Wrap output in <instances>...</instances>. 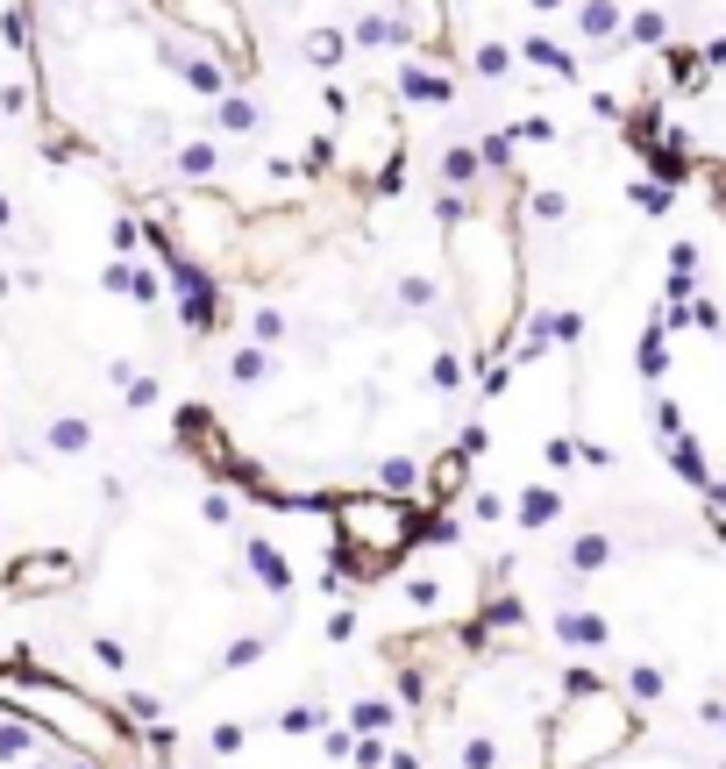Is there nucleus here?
I'll use <instances>...</instances> for the list:
<instances>
[{
	"mask_svg": "<svg viewBox=\"0 0 726 769\" xmlns=\"http://www.w3.org/2000/svg\"><path fill=\"white\" fill-rule=\"evenodd\" d=\"M392 94L414 100V108H449V100H457V79H449L442 65H428V57H414V65H399Z\"/></svg>",
	"mask_w": 726,
	"mask_h": 769,
	"instance_id": "nucleus-14",
	"label": "nucleus"
},
{
	"mask_svg": "<svg viewBox=\"0 0 726 769\" xmlns=\"http://www.w3.org/2000/svg\"><path fill=\"white\" fill-rule=\"evenodd\" d=\"M399 598H406V613H442V578H428V570H420V578L399 584Z\"/></svg>",
	"mask_w": 726,
	"mask_h": 769,
	"instance_id": "nucleus-34",
	"label": "nucleus"
},
{
	"mask_svg": "<svg viewBox=\"0 0 726 769\" xmlns=\"http://www.w3.org/2000/svg\"><path fill=\"white\" fill-rule=\"evenodd\" d=\"M157 14L172 29H186L193 43H207L215 57H229L242 79H256V36L242 22V0H157Z\"/></svg>",
	"mask_w": 726,
	"mask_h": 769,
	"instance_id": "nucleus-5",
	"label": "nucleus"
},
{
	"mask_svg": "<svg viewBox=\"0 0 726 769\" xmlns=\"http://www.w3.org/2000/svg\"><path fill=\"white\" fill-rule=\"evenodd\" d=\"M662 463H670L676 485H691V492H713V485H719V471H713V457H705L698 435H676V442H662Z\"/></svg>",
	"mask_w": 726,
	"mask_h": 769,
	"instance_id": "nucleus-18",
	"label": "nucleus"
},
{
	"mask_svg": "<svg viewBox=\"0 0 726 769\" xmlns=\"http://www.w3.org/2000/svg\"><path fill=\"white\" fill-rule=\"evenodd\" d=\"M314 243H321V221H314L307 207H285V215H250L235 271H242V278H271V271H293Z\"/></svg>",
	"mask_w": 726,
	"mask_h": 769,
	"instance_id": "nucleus-6",
	"label": "nucleus"
},
{
	"mask_svg": "<svg viewBox=\"0 0 726 769\" xmlns=\"http://www.w3.org/2000/svg\"><path fill=\"white\" fill-rule=\"evenodd\" d=\"M549 635L556 648H570V656H598V648H613V620H605L598 606H556V620H549Z\"/></svg>",
	"mask_w": 726,
	"mask_h": 769,
	"instance_id": "nucleus-7",
	"label": "nucleus"
},
{
	"mask_svg": "<svg viewBox=\"0 0 726 769\" xmlns=\"http://www.w3.org/2000/svg\"><path fill=\"white\" fill-rule=\"evenodd\" d=\"M520 65L549 72V79H563V86H570V79H584V65H578V57H570L556 36H527V43H520Z\"/></svg>",
	"mask_w": 726,
	"mask_h": 769,
	"instance_id": "nucleus-21",
	"label": "nucleus"
},
{
	"mask_svg": "<svg viewBox=\"0 0 726 769\" xmlns=\"http://www.w3.org/2000/svg\"><path fill=\"white\" fill-rule=\"evenodd\" d=\"M527 8H535V14H556V8H570V0H527Z\"/></svg>",
	"mask_w": 726,
	"mask_h": 769,
	"instance_id": "nucleus-50",
	"label": "nucleus"
},
{
	"mask_svg": "<svg viewBox=\"0 0 726 769\" xmlns=\"http://www.w3.org/2000/svg\"><path fill=\"white\" fill-rule=\"evenodd\" d=\"M705 186H713V215L726 221V164H705Z\"/></svg>",
	"mask_w": 726,
	"mask_h": 769,
	"instance_id": "nucleus-45",
	"label": "nucleus"
},
{
	"mask_svg": "<svg viewBox=\"0 0 726 769\" xmlns=\"http://www.w3.org/2000/svg\"><path fill=\"white\" fill-rule=\"evenodd\" d=\"M541 463H549L556 477H570L584 463V435H549V442H541Z\"/></svg>",
	"mask_w": 726,
	"mask_h": 769,
	"instance_id": "nucleus-33",
	"label": "nucleus"
},
{
	"mask_svg": "<svg viewBox=\"0 0 726 769\" xmlns=\"http://www.w3.org/2000/svg\"><path fill=\"white\" fill-rule=\"evenodd\" d=\"M457 769H506V741H498V734H463Z\"/></svg>",
	"mask_w": 726,
	"mask_h": 769,
	"instance_id": "nucleus-31",
	"label": "nucleus"
},
{
	"mask_svg": "<svg viewBox=\"0 0 726 769\" xmlns=\"http://www.w3.org/2000/svg\"><path fill=\"white\" fill-rule=\"evenodd\" d=\"M377 485L371 492H392V499H420L428 492V463H414V457H377Z\"/></svg>",
	"mask_w": 726,
	"mask_h": 769,
	"instance_id": "nucleus-19",
	"label": "nucleus"
},
{
	"mask_svg": "<svg viewBox=\"0 0 726 769\" xmlns=\"http://www.w3.org/2000/svg\"><path fill=\"white\" fill-rule=\"evenodd\" d=\"M350 43H356V51H406V22H399V14H385V8H377V14H356Z\"/></svg>",
	"mask_w": 726,
	"mask_h": 769,
	"instance_id": "nucleus-22",
	"label": "nucleus"
},
{
	"mask_svg": "<svg viewBox=\"0 0 726 769\" xmlns=\"http://www.w3.org/2000/svg\"><path fill=\"white\" fill-rule=\"evenodd\" d=\"M385 769H428V762H420L414 748H392V762H385Z\"/></svg>",
	"mask_w": 726,
	"mask_h": 769,
	"instance_id": "nucleus-48",
	"label": "nucleus"
},
{
	"mask_svg": "<svg viewBox=\"0 0 726 769\" xmlns=\"http://www.w3.org/2000/svg\"><path fill=\"white\" fill-rule=\"evenodd\" d=\"M471 364H477L471 350H435V364H428V392H463V385H471Z\"/></svg>",
	"mask_w": 726,
	"mask_h": 769,
	"instance_id": "nucleus-27",
	"label": "nucleus"
},
{
	"mask_svg": "<svg viewBox=\"0 0 726 769\" xmlns=\"http://www.w3.org/2000/svg\"><path fill=\"white\" fill-rule=\"evenodd\" d=\"M285 336H293V321H285L278 307H256V314H250V342H264V350H278Z\"/></svg>",
	"mask_w": 726,
	"mask_h": 769,
	"instance_id": "nucleus-35",
	"label": "nucleus"
},
{
	"mask_svg": "<svg viewBox=\"0 0 726 769\" xmlns=\"http://www.w3.org/2000/svg\"><path fill=\"white\" fill-rule=\"evenodd\" d=\"M641 378L656 392H662V378H670V321H662V314L641 328Z\"/></svg>",
	"mask_w": 726,
	"mask_h": 769,
	"instance_id": "nucleus-25",
	"label": "nucleus"
},
{
	"mask_svg": "<svg viewBox=\"0 0 726 769\" xmlns=\"http://www.w3.org/2000/svg\"><path fill=\"white\" fill-rule=\"evenodd\" d=\"M271 371H278V356H271L264 342H235L229 350V385H264Z\"/></svg>",
	"mask_w": 726,
	"mask_h": 769,
	"instance_id": "nucleus-26",
	"label": "nucleus"
},
{
	"mask_svg": "<svg viewBox=\"0 0 726 769\" xmlns=\"http://www.w3.org/2000/svg\"><path fill=\"white\" fill-rule=\"evenodd\" d=\"M627 200L641 207V215H670V186H662V178H634Z\"/></svg>",
	"mask_w": 726,
	"mask_h": 769,
	"instance_id": "nucleus-38",
	"label": "nucleus"
},
{
	"mask_svg": "<svg viewBox=\"0 0 726 769\" xmlns=\"http://www.w3.org/2000/svg\"><path fill=\"white\" fill-rule=\"evenodd\" d=\"M527 215H535V221H549V229H556V221H570V193H556V186H535V193H527Z\"/></svg>",
	"mask_w": 726,
	"mask_h": 769,
	"instance_id": "nucleus-36",
	"label": "nucleus"
},
{
	"mask_svg": "<svg viewBox=\"0 0 726 769\" xmlns=\"http://www.w3.org/2000/svg\"><path fill=\"white\" fill-rule=\"evenodd\" d=\"M435 178H442V200H471V193H484L492 178H484V157L471 135H457V143H442V164H435Z\"/></svg>",
	"mask_w": 726,
	"mask_h": 769,
	"instance_id": "nucleus-10",
	"label": "nucleus"
},
{
	"mask_svg": "<svg viewBox=\"0 0 726 769\" xmlns=\"http://www.w3.org/2000/svg\"><path fill=\"white\" fill-rule=\"evenodd\" d=\"M321 635H328V641L342 648V641L356 635V606H336V613H328V620H321Z\"/></svg>",
	"mask_w": 726,
	"mask_h": 769,
	"instance_id": "nucleus-40",
	"label": "nucleus"
},
{
	"mask_svg": "<svg viewBox=\"0 0 726 769\" xmlns=\"http://www.w3.org/2000/svg\"><path fill=\"white\" fill-rule=\"evenodd\" d=\"M619 691H627L634 705H662L670 699V677H662V662H627V670H619Z\"/></svg>",
	"mask_w": 726,
	"mask_h": 769,
	"instance_id": "nucleus-24",
	"label": "nucleus"
},
{
	"mask_svg": "<svg viewBox=\"0 0 726 769\" xmlns=\"http://www.w3.org/2000/svg\"><path fill=\"white\" fill-rule=\"evenodd\" d=\"M471 471H477V457L449 442L442 457L428 463V492H420V499H428V513H457V499H471Z\"/></svg>",
	"mask_w": 726,
	"mask_h": 769,
	"instance_id": "nucleus-8",
	"label": "nucleus"
},
{
	"mask_svg": "<svg viewBox=\"0 0 726 769\" xmlns=\"http://www.w3.org/2000/svg\"><path fill=\"white\" fill-rule=\"evenodd\" d=\"M229 513H235L229 492H207V499H200V520H207V527H229Z\"/></svg>",
	"mask_w": 726,
	"mask_h": 769,
	"instance_id": "nucleus-43",
	"label": "nucleus"
},
{
	"mask_svg": "<svg viewBox=\"0 0 726 769\" xmlns=\"http://www.w3.org/2000/svg\"><path fill=\"white\" fill-rule=\"evenodd\" d=\"M264 635H235L229 648H221V670H256V662H264Z\"/></svg>",
	"mask_w": 726,
	"mask_h": 769,
	"instance_id": "nucleus-37",
	"label": "nucleus"
},
{
	"mask_svg": "<svg viewBox=\"0 0 726 769\" xmlns=\"http://www.w3.org/2000/svg\"><path fill=\"white\" fill-rule=\"evenodd\" d=\"M634 734H641V705L619 684L592 691V699H563L549 713V734H541V762L549 769H598V762H613Z\"/></svg>",
	"mask_w": 726,
	"mask_h": 769,
	"instance_id": "nucleus-3",
	"label": "nucleus"
},
{
	"mask_svg": "<svg viewBox=\"0 0 726 769\" xmlns=\"http://www.w3.org/2000/svg\"><path fill=\"white\" fill-rule=\"evenodd\" d=\"M457 449H471V457H484V449H492V428H484V420H463Z\"/></svg>",
	"mask_w": 726,
	"mask_h": 769,
	"instance_id": "nucleus-44",
	"label": "nucleus"
},
{
	"mask_svg": "<svg viewBox=\"0 0 726 769\" xmlns=\"http://www.w3.org/2000/svg\"><path fill=\"white\" fill-rule=\"evenodd\" d=\"M471 72L477 79H513V72H520V43H477Z\"/></svg>",
	"mask_w": 726,
	"mask_h": 769,
	"instance_id": "nucleus-30",
	"label": "nucleus"
},
{
	"mask_svg": "<svg viewBox=\"0 0 726 769\" xmlns=\"http://www.w3.org/2000/svg\"><path fill=\"white\" fill-rule=\"evenodd\" d=\"M342 727H350L356 741H392V727H399V705H392L385 691H363V699L342 705Z\"/></svg>",
	"mask_w": 726,
	"mask_h": 769,
	"instance_id": "nucleus-17",
	"label": "nucleus"
},
{
	"mask_svg": "<svg viewBox=\"0 0 726 769\" xmlns=\"http://www.w3.org/2000/svg\"><path fill=\"white\" fill-rule=\"evenodd\" d=\"M442 235H449V299L463 307L471 356L498 364L513 342V321L527 307V256L513 229V200H498V178L471 200H442Z\"/></svg>",
	"mask_w": 726,
	"mask_h": 769,
	"instance_id": "nucleus-1",
	"label": "nucleus"
},
{
	"mask_svg": "<svg viewBox=\"0 0 726 769\" xmlns=\"http://www.w3.org/2000/svg\"><path fill=\"white\" fill-rule=\"evenodd\" d=\"M513 135H520V143H556V122L549 114H527V122H513Z\"/></svg>",
	"mask_w": 726,
	"mask_h": 769,
	"instance_id": "nucleus-42",
	"label": "nucleus"
},
{
	"mask_svg": "<svg viewBox=\"0 0 726 769\" xmlns=\"http://www.w3.org/2000/svg\"><path fill=\"white\" fill-rule=\"evenodd\" d=\"M242 229H250V215H242L221 186H186L172 207L150 215V250H178L207 271H235Z\"/></svg>",
	"mask_w": 726,
	"mask_h": 769,
	"instance_id": "nucleus-4",
	"label": "nucleus"
},
{
	"mask_svg": "<svg viewBox=\"0 0 726 769\" xmlns=\"http://www.w3.org/2000/svg\"><path fill=\"white\" fill-rule=\"evenodd\" d=\"M72 578H79V563H72V556H57V549H43V556H22V563L8 570V592L36 598V592H65Z\"/></svg>",
	"mask_w": 726,
	"mask_h": 769,
	"instance_id": "nucleus-12",
	"label": "nucleus"
},
{
	"mask_svg": "<svg viewBox=\"0 0 726 769\" xmlns=\"http://www.w3.org/2000/svg\"><path fill=\"white\" fill-rule=\"evenodd\" d=\"M392 14L406 22V51L414 57H449V8L442 0H399Z\"/></svg>",
	"mask_w": 726,
	"mask_h": 769,
	"instance_id": "nucleus-9",
	"label": "nucleus"
},
{
	"mask_svg": "<svg viewBox=\"0 0 726 769\" xmlns=\"http://www.w3.org/2000/svg\"><path fill=\"white\" fill-rule=\"evenodd\" d=\"M215 164H221V135H193V143H178V172H186L193 186H200Z\"/></svg>",
	"mask_w": 726,
	"mask_h": 769,
	"instance_id": "nucleus-32",
	"label": "nucleus"
},
{
	"mask_svg": "<svg viewBox=\"0 0 726 769\" xmlns=\"http://www.w3.org/2000/svg\"><path fill=\"white\" fill-rule=\"evenodd\" d=\"M442 299H449V271H428V264H420V271H392V307H399V314L428 321Z\"/></svg>",
	"mask_w": 726,
	"mask_h": 769,
	"instance_id": "nucleus-11",
	"label": "nucleus"
},
{
	"mask_svg": "<svg viewBox=\"0 0 726 769\" xmlns=\"http://www.w3.org/2000/svg\"><path fill=\"white\" fill-rule=\"evenodd\" d=\"M463 513H471V520H477V527H492V520H506V499H498V492H492V485H477V492H471V499H463Z\"/></svg>",
	"mask_w": 726,
	"mask_h": 769,
	"instance_id": "nucleus-39",
	"label": "nucleus"
},
{
	"mask_svg": "<svg viewBox=\"0 0 726 769\" xmlns=\"http://www.w3.org/2000/svg\"><path fill=\"white\" fill-rule=\"evenodd\" d=\"M342 57H350V29H328V22H314L307 29V65H342Z\"/></svg>",
	"mask_w": 726,
	"mask_h": 769,
	"instance_id": "nucleus-29",
	"label": "nucleus"
},
{
	"mask_svg": "<svg viewBox=\"0 0 726 769\" xmlns=\"http://www.w3.org/2000/svg\"><path fill=\"white\" fill-rule=\"evenodd\" d=\"M584 463H592V471H613V449H605V442H592V435H584Z\"/></svg>",
	"mask_w": 726,
	"mask_h": 769,
	"instance_id": "nucleus-46",
	"label": "nucleus"
},
{
	"mask_svg": "<svg viewBox=\"0 0 726 769\" xmlns=\"http://www.w3.org/2000/svg\"><path fill=\"white\" fill-rule=\"evenodd\" d=\"M705 65H713V72H726V29H719L713 43H705Z\"/></svg>",
	"mask_w": 726,
	"mask_h": 769,
	"instance_id": "nucleus-47",
	"label": "nucleus"
},
{
	"mask_svg": "<svg viewBox=\"0 0 726 769\" xmlns=\"http://www.w3.org/2000/svg\"><path fill=\"white\" fill-rule=\"evenodd\" d=\"M627 43H634V51H670V14H662V8L627 14Z\"/></svg>",
	"mask_w": 726,
	"mask_h": 769,
	"instance_id": "nucleus-28",
	"label": "nucleus"
},
{
	"mask_svg": "<svg viewBox=\"0 0 726 769\" xmlns=\"http://www.w3.org/2000/svg\"><path fill=\"white\" fill-rule=\"evenodd\" d=\"M264 129V108L250 100V86H235V94L215 100V135H256Z\"/></svg>",
	"mask_w": 726,
	"mask_h": 769,
	"instance_id": "nucleus-20",
	"label": "nucleus"
},
{
	"mask_svg": "<svg viewBox=\"0 0 726 769\" xmlns=\"http://www.w3.org/2000/svg\"><path fill=\"white\" fill-rule=\"evenodd\" d=\"M0 699L14 705V713H29L36 727H51L57 741H72L86 762H108L121 769L129 762V727L108 713V705H94L86 691H72V684H57V677H0Z\"/></svg>",
	"mask_w": 726,
	"mask_h": 769,
	"instance_id": "nucleus-2",
	"label": "nucleus"
},
{
	"mask_svg": "<svg viewBox=\"0 0 726 769\" xmlns=\"http://www.w3.org/2000/svg\"><path fill=\"white\" fill-rule=\"evenodd\" d=\"M619 22H627V14H619V0H578V36L584 43H619V36H627Z\"/></svg>",
	"mask_w": 726,
	"mask_h": 769,
	"instance_id": "nucleus-23",
	"label": "nucleus"
},
{
	"mask_svg": "<svg viewBox=\"0 0 726 769\" xmlns=\"http://www.w3.org/2000/svg\"><path fill=\"white\" fill-rule=\"evenodd\" d=\"M556 520H563V485H556V477L520 485V499H513V527H520V535H549Z\"/></svg>",
	"mask_w": 726,
	"mask_h": 769,
	"instance_id": "nucleus-15",
	"label": "nucleus"
},
{
	"mask_svg": "<svg viewBox=\"0 0 726 769\" xmlns=\"http://www.w3.org/2000/svg\"><path fill=\"white\" fill-rule=\"evenodd\" d=\"M619 563V535H605V527H584V535L563 541V570L570 578H598V570Z\"/></svg>",
	"mask_w": 726,
	"mask_h": 769,
	"instance_id": "nucleus-16",
	"label": "nucleus"
},
{
	"mask_svg": "<svg viewBox=\"0 0 726 769\" xmlns=\"http://www.w3.org/2000/svg\"><path fill=\"white\" fill-rule=\"evenodd\" d=\"M670 271H676V278H698V243L676 235V243H670Z\"/></svg>",
	"mask_w": 726,
	"mask_h": 769,
	"instance_id": "nucleus-41",
	"label": "nucleus"
},
{
	"mask_svg": "<svg viewBox=\"0 0 726 769\" xmlns=\"http://www.w3.org/2000/svg\"><path fill=\"white\" fill-rule=\"evenodd\" d=\"M698 719H705V727H719V734H726V705H719V699H713V705H698Z\"/></svg>",
	"mask_w": 726,
	"mask_h": 769,
	"instance_id": "nucleus-49",
	"label": "nucleus"
},
{
	"mask_svg": "<svg viewBox=\"0 0 726 769\" xmlns=\"http://www.w3.org/2000/svg\"><path fill=\"white\" fill-rule=\"evenodd\" d=\"M242 563H250V578L264 584L271 598H293L299 592V578H293V563H285V549L271 535H242Z\"/></svg>",
	"mask_w": 726,
	"mask_h": 769,
	"instance_id": "nucleus-13",
	"label": "nucleus"
}]
</instances>
